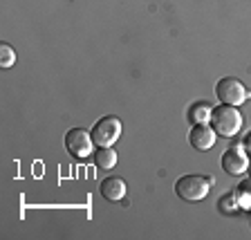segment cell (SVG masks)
<instances>
[{"label":"cell","mask_w":251,"mask_h":240,"mask_svg":"<svg viewBox=\"0 0 251 240\" xmlns=\"http://www.w3.org/2000/svg\"><path fill=\"white\" fill-rule=\"evenodd\" d=\"M211 126L220 137H235L242 128V115L235 106H218L211 112Z\"/></svg>","instance_id":"cell-1"},{"label":"cell","mask_w":251,"mask_h":240,"mask_svg":"<svg viewBox=\"0 0 251 240\" xmlns=\"http://www.w3.org/2000/svg\"><path fill=\"white\" fill-rule=\"evenodd\" d=\"M211 178H202V175H182L175 182V193L177 198L186 200V202H202L209 195Z\"/></svg>","instance_id":"cell-2"},{"label":"cell","mask_w":251,"mask_h":240,"mask_svg":"<svg viewBox=\"0 0 251 240\" xmlns=\"http://www.w3.org/2000/svg\"><path fill=\"white\" fill-rule=\"evenodd\" d=\"M215 94H218V99L226 106H242L247 99H249V90L245 88L242 81H238L235 77H225L220 79L218 83H215Z\"/></svg>","instance_id":"cell-3"},{"label":"cell","mask_w":251,"mask_h":240,"mask_svg":"<svg viewBox=\"0 0 251 240\" xmlns=\"http://www.w3.org/2000/svg\"><path fill=\"white\" fill-rule=\"evenodd\" d=\"M97 146L92 139V133L85 131V128H72L65 135V148L72 157L76 160H85V157L92 155V148Z\"/></svg>","instance_id":"cell-4"},{"label":"cell","mask_w":251,"mask_h":240,"mask_svg":"<svg viewBox=\"0 0 251 240\" xmlns=\"http://www.w3.org/2000/svg\"><path fill=\"white\" fill-rule=\"evenodd\" d=\"M92 139L97 146H112L121 137V121L117 117H103L92 126Z\"/></svg>","instance_id":"cell-5"},{"label":"cell","mask_w":251,"mask_h":240,"mask_svg":"<svg viewBox=\"0 0 251 240\" xmlns=\"http://www.w3.org/2000/svg\"><path fill=\"white\" fill-rule=\"evenodd\" d=\"M222 168H225V173H229V175H242V173L249 168V157H247V151L245 146H231L229 151L222 153Z\"/></svg>","instance_id":"cell-6"},{"label":"cell","mask_w":251,"mask_h":240,"mask_svg":"<svg viewBox=\"0 0 251 240\" xmlns=\"http://www.w3.org/2000/svg\"><path fill=\"white\" fill-rule=\"evenodd\" d=\"M215 137H218V133L213 131V126L198 124L188 133V144H191L195 151H209L215 144Z\"/></svg>","instance_id":"cell-7"},{"label":"cell","mask_w":251,"mask_h":240,"mask_svg":"<svg viewBox=\"0 0 251 240\" xmlns=\"http://www.w3.org/2000/svg\"><path fill=\"white\" fill-rule=\"evenodd\" d=\"M99 191H101V195H103L105 200H110V202H119L121 198H126L128 187H126V182L121 178L112 175V178H105L103 182H101Z\"/></svg>","instance_id":"cell-8"},{"label":"cell","mask_w":251,"mask_h":240,"mask_svg":"<svg viewBox=\"0 0 251 240\" xmlns=\"http://www.w3.org/2000/svg\"><path fill=\"white\" fill-rule=\"evenodd\" d=\"M211 112H213V106L206 104V101H200V104H193L188 108V121L193 126L198 124H209L211 121Z\"/></svg>","instance_id":"cell-9"},{"label":"cell","mask_w":251,"mask_h":240,"mask_svg":"<svg viewBox=\"0 0 251 240\" xmlns=\"http://www.w3.org/2000/svg\"><path fill=\"white\" fill-rule=\"evenodd\" d=\"M94 164L99 168H112L117 164V151L112 146H99L94 151Z\"/></svg>","instance_id":"cell-10"},{"label":"cell","mask_w":251,"mask_h":240,"mask_svg":"<svg viewBox=\"0 0 251 240\" xmlns=\"http://www.w3.org/2000/svg\"><path fill=\"white\" fill-rule=\"evenodd\" d=\"M233 195H235V200H238V204H240V209L251 211V178L242 180V182L235 187Z\"/></svg>","instance_id":"cell-11"},{"label":"cell","mask_w":251,"mask_h":240,"mask_svg":"<svg viewBox=\"0 0 251 240\" xmlns=\"http://www.w3.org/2000/svg\"><path fill=\"white\" fill-rule=\"evenodd\" d=\"M238 209H240V204H238V200H235L233 193H226V195H222V198H220V202H218V211H220V213L233 215Z\"/></svg>","instance_id":"cell-12"},{"label":"cell","mask_w":251,"mask_h":240,"mask_svg":"<svg viewBox=\"0 0 251 240\" xmlns=\"http://www.w3.org/2000/svg\"><path fill=\"white\" fill-rule=\"evenodd\" d=\"M14 63H16L14 47L7 45V43H2V45H0V65H2V68H11Z\"/></svg>","instance_id":"cell-13"},{"label":"cell","mask_w":251,"mask_h":240,"mask_svg":"<svg viewBox=\"0 0 251 240\" xmlns=\"http://www.w3.org/2000/svg\"><path fill=\"white\" fill-rule=\"evenodd\" d=\"M242 146H245V151H247V155H251V133H247V137H245V141H242Z\"/></svg>","instance_id":"cell-14"},{"label":"cell","mask_w":251,"mask_h":240,"mask_svg":"<svg viewBox=\"0 0 251 240\" xmlns=\"http://www.w3.org/2000/svg\"><path fill=\"white\" fill-rule=\"evenodd\" d=\"M247 171H249V175H251V160H249V168H247Z\"/></svg>","instance_id":"cell-15"}]
</instances>
